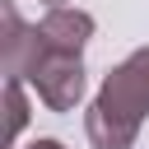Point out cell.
I'll use <instances>...</instances> for the list:
<instances>
[{
    "instance_id": "cell-1",
    "label": "cell",
    "mask_w": 149,
    "mask_h": 149,
    "mask_svg": "<svg viewBox=\"0 0 149 149\" xmlns=\"http://www.w3.org/2000/svg\"><path fill=\"white\" fill-rule=\"evenodd\" d=\"M149 116V79L144 70L126 56L121 65H112L84 112V130L93 149H130L140 126Z\"/></svg>"
},
{
    "instance_id": "cell-3",
    "label": "cell",
    "mask_w": 149,
    "mask_h": 149,
    "mask_svg": "<svg viewBox=\"0 0 149 149\" xmlns=\"http://www.w3.org/2000/svg\"><path fill=\"white\" fill-rule=\"evenodd\" d=\"M93 14L88 9H70V5H47V14L37 19V37L51 51H84L93 37Z\"/></svg>"
},
{
    "instance_id": "cell-2",
    "label": "cell",
    "mask_w": 149,
    "mask_h": 149,
    "mask_svg": "<svg viewBox=\"0 0 149 149\" xmlns=\"http://www.w3.org/2000/svg\"><path fill=\"white\" fill-rule=\"evenodd\" d=\"M28 88L51 107V112H74L84 88H88V70L79 61V51H51L42 47L37 65L28 70Z\"/></svg>"
},
{
    "instance_id": "cell-5",
    "label": "cell",
    "mask_w": 149,
    "mask_h": 149,
    "mask_svg": "<svg viewBox=\"0 0 149 149\" xmlns=\"http://www.w3.org/2000/svg\"><path fill=\"white\" fill-rule=\"evenodd\" d=\"M130 61L144 70V79H149V47H140V51H130Z\"/></svg>"
},
{
    "instance_id": "cell-4",
    "label": "cell",
    "mask_w": 149,
    "mask_h": 149,
    "mask_svg": "<svg viewBox=\"0 0 149 149\" xmlns=\"http://www.w3.org/2000/svg\"><path fill=\"white\" fill-rule=\"evenodd\" d=\"M28 79H5V107H9V140H19V130L28 126V93H23Z\"/></svg>"
},
{
    "instance_id": "cell-6",
    "label": "cell",
    "mask_w": 149,
    "mask_h": 149,
    "mask_svg": "<svg viewBox=\"0 0 149 149\" xmlns=\"http://www.w3.org/2000/svg\"><path fill=\"white\" fill-rule=\"evenodd\" d=\"M23 149H65V144L51 140V135H42V140H33V144H23Z\"/></svg>"
},
{
    "instance_id": "cell-7",
    "label": "cell",
    "mask_w": 149,
    "mask_h": 149,
    "mask_svg": "<svg viewBox=\"0 0 149 149\" xmlns=\"http://www.w3.org/2000/svg\"><path fill=\"white\" fill-rule=\"evenodd\" d=\"M42 5H65V0H42Z\"/></svg>"
}]
</instances>
